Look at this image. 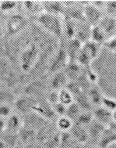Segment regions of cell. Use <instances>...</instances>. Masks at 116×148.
I'll use <instances>...</instances> for the list:
<instances>
[{
    "label": "cell",
    "mask_w": 116,
    "mask_h": 148,
    "mask_svg": "<svg viewBox=\"0 0 116 148\" xmlns=\"http://www.w3.org/2000/svg\"><path fill=\"white\" fill-rule=\"evenodd\" d=\"M36 21L44 30L53 35L60 42L64 40L63 16H56L44 12L36 16Z\"/></svg>",
    "instance_id": "1"
},
{
    "label": "cell",
    "mask_w": 116,
    "mask_h": 148,
    "mask_svg": "<svg viewBox=\"0 0 116 148\" xmlns=\"http://www.w3.org/2000/svg\"><path fill=\"white\" fill-rule=\"evenodd\" d=\"M40 48L37 43L30 42L22 49L20 53V66L22 71L30 72L35 67L40 57Z\"/></svg>",
    "instance_id": "2"
},
{
    "label": "cell",
    "mask_w": 116,
    "mask_h": 148,
    "mask_svg": "<svg viewBox=\"0 0 116 148\" xmlns=\"http://www.w3.org/2000/svg\"><path fill=\"white\" fill-rule=\"evenodd\" d=\"M102 46V45L91 40L84 43L77 57L76 62L84 68L90 67L92 63L99 56Z\"/></svg>",
    "instance_id": "3"
},
{
    "label": "cell",
    "mask_w": 116,
    "mask_h": 148,
    "mask_svg": "<svg viewBox=\"0 0 116 148\" xmlns=\"http://www.w3.org/2000/svg\"><path fill=\"white\" fill-rule=\"evenodd\" d=\"M28 19L24 14H15L9 16L5 22L4 29L9 36H15L21 32L27 26Z\"/></svg>",
    "instance_id": "4"
},
{
    "label": "cell",
    "mask_w": 116,
    "mask_h": 148,
    "mask_svg": "<svg viewBox=\"0 0 116 148\" xmlns=\"http://www.w3.org/2000/svg\"><path fill=\"white\" fill-rule=\"evenodd\" d=\"M69 62V60L67 53L65 50L64 41H62L59 48L58 49V50L53 57L51 64L49 65V69H48L49 74L51 75L55 73L63 71L67 66Z\"/></svg>",
    "instance_id": "5"
},
{
    "label": "cell",
    "mask_w": 116,
    "mask_h": 148,
    "mask_svg": "<svg viewBox=\"0 0 116 148\" xmlns=\"http://www.w3.org/2000/svg\"><path fill=\"white\" fill-rule=\"evenodd\" d=\"M37 98L30 97L27 95H24L22 97H17L14 102L15 108L20 113L23 114L24 115L27 114L34 111L37 103H38Z\"/></svg>",
    "instance_id": "6"
},
{
    "label": "cell",
    "mask_w": 116,
    "mask_h": 148,
    "mask_svg": "<svg viewBox=\"0 0 116 148\" xmlns=\"http://www.w3.org/2000/svg\"><path fill=\"white\" fill-rule=\"evenodd\" d=\"M83 11H84L85 21L91 27L97 25L105 16L104 11L94 6L90 3V1L88 4H86L85 6L83 7Z\"/></svg>",
    "instance_id": "7"
},
{
    "label": "cell",
    "mask_w": 116,
    "mask_h": 148,
    "mask_svg": "<svg viewBox=\"0 0 116 148\" xmlns=\"http://www.w3.org/2000/svg\"><path fill=\"white\" fill-rule=\"evenodd\" d=\"M34 111L42 116L43 118L47 119L49 121H53L55 119H57L59 118L55 112L52 105L47 101L45 98L38 99V103L34 109Z\"/></svg>",
    "instance_id": "8"
},
{
    "label": "cell",
    "mask_w": 116,
    "mask_h": 148,
    "mask_svg": "<svg viewBox=\"0 0 116 148\" xmlns=\"http://www.w3.org/2000/svg\"><path fill=\"white\" fill-rule=\"evenodd\" d=\"M47 89L48 86H46V84L42 80L37 79L27 84L24 87V95L39 99V97H41L45 93H47Z\"/></svg>",
    "instance_id": "9"
},
{
    "label": "cell",
    "mask_w": 116,
    "mask_h": 148,
    "mask_svg": "<svg viewBox=\"0 0 116 148\" xmlns=\"http://www.w3.org/2000/svg\"><path fill=\"white\" fill-rule=\"evenodd\" d=\"M49 121L47 119L43 118L42 116L40 115L35 111H33L27 114H25L24 117L23 118L24 125L31 128L36 131H38V129H40L41 127H43Z\"/></svg>",
    "instance_id": "10"
},
{
    "label": "cell",
    "mask_w": 116,
    "mask_h": 148,
    "mask_svg": "<svg viewBox=\"0 0 116 148\" xmlns=\"http://www.w3.org/2000/svg\"><path fill=\"white\" fill-rule=\"evenodd\" d=\"M65 50L67 53L69 62H76V59L81 50L83 43L76 38L64 41Z\"/></svg>",
    "instance_id": "11"
},
{
    "label": "cell",
    "mask_w": 116,
    "mask_h": 148,
    "mask_svg": "<svg viewBox=\"0 0 116 148\" xmlns=\"http://www.w3.org/2000/svg\"><path fill=\"white\" fill-rule=\"evenodd\" d=\"M116 143V131L108 126L103 132L96 145L99 148H109Z\"/></svg>",
    "instance_id": "12"
},
{
    "label": "cell",
    "mask_w": 116,
    "mask_h": 148,
    "mask_svg": "<svg viewBox=\"0 0 116 148\" xmlns=\"http://www.w3.org/2000/svg\"><path fill=\"white\" fill-rule=\"evenodd\" d=\"M67 76L63 71H59L51 75L49 80V89L51 90L59 91L61 89H65L69 82Z\"/></svg>",
    "instance_id": "13"
},
{
    "label": "cell",
    "mask_w": 116,
    "mask_h": 148,
    "mask_svg": "<svg viewBox=\"0 0 116 148\" xmlns=\"http://www.w3.org/2000/svg\"><path fill=\"white\" fill-rule=\"evenodd\" d=\"M92 112L95 120L100 122L101 124L105 125V126H109L113 122L112 111L106 109L102 106L94 108Z\"/></svg>",
    "instance_id": "14"
},
{
    "label": "cell",
    "mask_w": 116,
    "mask_h": 148,
    "mask_svg": "<svg viewBox=\"0 0 116 148\" xmlns=\"http://www.w3.org/2000/svg\"><path fill=\"white\" fill-rule=\"evenodd\" d=\"M44 12L53 14L56 16H64L65 13V7L62 1H43Z\"/></svg>",
    "instance_id": "15"
},
{
    "label": "cell",
    "mask_w": 116,
    "mask_h": 148,
    "mask_svg": "<svg viewBox=\"0 0 116 148\" xmlns=\"http://www.w3.org/2000/svg\"><path fill=\"white\" fill-rule=\"evenodd\" d=\"M69 132L78 143L86 144L90 141L89 133H88L86 127L73 123Z\"/></svg>",
    "instance_id": "16"
},
{
    "label": "cell",
    "mask_w": 116,
    "mask_h": 148,
    "mask_svg": "<svg viewBox=\"0 0 116 148\" xmlns=\"http://www.w3.org/2000/svg\"><path fill=\"white\" fill-rule=\"evenodd\" d=\"M98 25L101 27V29L105 33L108 38L113 36L116 34V17L105 15ZM108 40V39H107Z\"/></svg>",
    "instance_id": "17"
},
{
    "label": "cell",
    "mask_w": 116,
    "mask_h": 148,
    "mask_svg": "<svg viewBox=\"0 0 116 148\" xmlns=\"http://www.w3.org/2000/svg\"><path fill=\"white\" fill-rule=\"evenodd\" d=\"M59 130L57 129L56 125L51 124L50 121L41 127L37 131V138L36 140L40 143H44L46 140L52 136L55 133H56Z\"/></svg>",
    "instance_id": "18"
},
{
    "label": "cell",
    "mask_w": 116,
    "mask_h": 148,
    "mask_svg": "<svg viewBox=\"0 0 116 148\" xmlns=\"http://www.w3.org/2000/svg\"><path fill=\"white\" fill-rule=\"evenodd\" d=\"M90 30L91 26L86 22H76L75 38L78 39L83 44L88 42L90 40Z\"/></svg>",
    "instance_id": "19"
},
{
    "label": "cell",
    "mask_w": 116,
    "mask_h": 148,
    "mask_svg": "<svg viewBox=\"0 0 116 148\" xmlns=\"http://www.w3.org/2000/svg\"><path fill=\"white\" fill-rule=\"evenodd\" d=\"M63 71L67 76L69 81H76L84 73V68L77 62H69Z\"/></svg>",
    "instance_id": "20"
},
{
    "label": "cell",
    "mask_w": 116,
    "mask_h": 148,
    "mask_svg": "<svg viewBox=\"0 0 116 148\" xmlns=\"http://www.w3.org/2000/svg\"><path fill=\"white\" fill-rule=\"evenodd\" d=\"M107 128L105 125L101 124L100 122L94 119L91 123L86 126L88 133H89L90 140L96 141L97 143L98 140L100 139V136L102 135L105 129Z\"/></svg>",
    "instance_id": "21"
},
{
    "label": "cell",
    "mask_w": 116,
    "mask_h": 148,
    "mask_svg": "<svg viewBox=\"0 0 116 148\" xmlns=\"http://www.w3.org/2000/svg\"><path fill=\"white\" fill-rule=\"evenodd\" d=\"M17 134L19 136L20 142H21L24 145L36 141L37 131L29 127L23 125L21 129L18 131Z\"/></svg>",
    "instance_id": "22"
},
{
    "label": "cell",
    "mask_w": 116,
    "mask_h": 148,
    "mask_svg": "<svg viewBox=\"0 0 116 148\" xmlns=\"http://www.w3.org/2000/svg\"><path fill=\"white\" fill-rule=\"evenodd\" d=\"M86 94L89 97L90 101L92 103V105L94 106V108H97V107L101 106L102 99L105 95L103 94L101 89L97 85H93L87 90Z\"/></svg>",
    "instance_id": "23"
},
{
    "label": "cell",
    "mask_w": 116,
    "mask_h": 148,
    "mask_svg": "<svg viewBox=\"0 0 116 148\" xmlns=\"http://www.w3.org/2000/svg\"><path fill=\"white\" fill-rule=\"evenodd\" d=\"M22 7L25 12L30 14L38 16L39 14L44 13L42 2L37 1H24L22 3Z\"/></svg>",
    "instance_id": "24"
},
{
    "label": "cell",
    "mask_w": 116,
    "mask_h": 148,
    "mask_svg": "<svg viewBox=\"0 0 116 148\" xmlns=\"http://www.w3.org/2000/svg\"><path fill=\"white\" fill-rule=\"evenodd\" d=\"M5 121H6V131L9 132H18V131L24 125L23 119L14 114H12L8 119H5Z\"/></svg>",
    "instance_id": "25"
},
{
    "label": "cell",
    "mask_w": 116,
    "mask_h": 148,
    "mask_svg": "<svg viewBox=\"0 0 116 148\" xmlns=\"http://www.w3.org/2000/svg\"><path fill=\"white\" fill-rule=\"evenodd\" d=\"M74 101L78 104L82 110L84 111H93L94 106L90 101V99L86 92H82L81 93L74 97Z\"/></svg>",
    "instance_id": "26"
},
{
    "label": "cell",
    "mask_w": 116,
    "mask_h": 148,
    "mask_svg": "<svg viewBox=\"0 0 116 148\" xmlns=\"http://www.w3.org/2000/svg\"><path fill=\"white\" fill-rule=\"evenodd\" d=\"M107 39H108L107 35H105V33L104 32V31L101 29V27L98 24L91 27L90 40L103 46L104 43L107 41Z\"/></svg>",
    "instance_id": "27"
},
{
    "label": "cell",
    "mask_w": 116,
    "mask_h": 148,
    "mask_svg": "<svg viewBox=\"0 0 116 148\" xmlns=\"http://www.w3.org/2000/svg\"><path fill=\"white\" fill-rule=\"evenodd\" d=\"M78 143L74 139L69 131L60 132V147L59 148H72Z\"/></svg>",
    "instance_id": "28"
},
{
    "label": "cell",
    "mask_w": 116,
    "mask_h": 148,
    "mask_svg": "<svg viewBox=\"0 0 116 148\" xmlns=\"http://www.w3.org/2000/svg\"><path fill=\"white\" fill-rule=\"evenodd\" d=\"M0 139L3 140L6 143V145L10 148H14L15 147H16L20 142L19 136H18L17 132H9L6 130L3 133V136L0 137Z\"/></svg>",
    "instance_id": "29"
},
{
    "label": "cell",
    "mask_w": 116,
    "mask_h": 148,
    "mask_svg": "<svg viewBox=\"0 0 116 148\" xmlns=\"http://www.w3.org/2000/svg\"><path fill=\"white\" fill-rule=\"evenodd\" d=\"M73 123L74 122L73 121H71L70 119L67 118L65 115L59 117L56 119V121H55L57 129L61 132L69 131L72 126H73Z\"/></svg>",
    "instance_id": "30"
},
{
    "label": "cell",
    "mask_w": 116,
    "mask_h": 148,
    "mask_svg": "<svg viewBox=\"0 0 116 148\" xmlns=\"http://www.w3.org/2000/svg\"><path fill=\"white\" fill-rule=\"evenodd\" d=\"M82 111H83V110H82V109L80 108V107L74 101L73 103H71L70 105L67 106L65 116L70 119L71 121H73V122H75Z\"/></svg>",
    "instance_id": "31"
},
{
    "label": "cell",
    "mask_w": 116,
    "mask_h": 148,
    "mask_svg": "<svg viewBox=\"0 0 116 148\" xmlns=\"http://www.w3.org/2000/svg\"><path fill=\"white\" fill-rule=\"evenodd\" d=\"M94 119V114H93L92 111H84L83 110L74 123L86 127L91 123Z\"/></svg>",
    "instance_id": "32"
},
{
    "label": "cell",
    "mask_w": 116,
    "mask_h": 148,
    "mask_svg": "<svg viewBox=\"0 0 116 148\" xmlns=\"http://www.w3.org/2000/svg\"><path fill=\"white\" fill-rule=\"evenodd\" d=\"M59 102L65 106L70 105L74 102V97L66 88L59 91Z\"/></svg>",
    "instance_id": "33"
},
{
    "label": "cell",
    "mask_w": 116,
    "mask_h": 148,
    "mask_svg": "<svg viewBox=\"0 0 116 148\" xmlns=\"http://www.w3.org/2000/svg\"><path fill=\"white\" fill-rule=\"evenodd\" d=\"M17 8V2L15 1H2L0 2V11L6 14H15L14 11Z\"/></svg>",
    "instance_id": "34"
},
{
    "label": "cell",
    "mask_w": 116,
    "mask_h": 148,
    "mask_svg": "<svg viewBox=\"0 0 116 148\" xmlns=\"http://www.w3.org/2000/svg\"><path fill=\"white\" fill-rule=\"evenodd\" d=\"M45 148H59L60 147V132L58 131L52 136L42 143Z\"/></svg>",
    "instance_id": "35"
},
{
    "label": "cell",
    "mask_w": 116,
    "mask_h": 148,
    "mask_svg": "<svg viewBox=\"0 0 116 148\" xmlns=\"http://www.w3.org/2000/svg\"><path fill=\"white\" fill-rule=\"evenodd\" d=\"M16 97L9 91L0 89V103L9 104V103L15 102Z\"/></svg>",
    "instance_id": "36"
},
{
    "label": "cell",
    "mask_w": 116,
    "mask_h": 148,
    "mask_svg": "<svg viewBox=\"0 0 116 148\" xmlns=\"http://www.w3.org/2000/svg\"><path fill=\"white\" fill-rule=\"evenodd\" d=\"M65 88L70 92V93L73 95V97H76L77 95L81 93L82 92H84L76 81L69 82Z\"/></svg>",
    "instance_id": "37"
},
{
    "label": "cell",
    "mask_w": 116,
    "mask_h": 148,
    "mask_svg": "<svg viewBox=\"0 0 116 148\" xmlns=\"http://www.w3.org/2000/svg\"><path fill=\"white\" fill-rule=\"evenodd\" d=\"M84 73L86 75L87 80L91 85H96L98 81V75L97 73L94 71L90 67H87V68H84Z\"/></svg>",
    "instance_id": "38"
},
{
    "label": "cell",
    "mask_w": 116,
    "mask_h": 148,
    "mask_svg": "<svg viewBox=\"0 0 116 148\" xmlns=\"http://www.w3.org/2000/svg\"><path fill=\"white\" fill-rule=\"evenodd\" d=\"M101 106L113 112L116 109V100L114 98L104 96L101 102Z\"/></svg>",
    "instance_id": "39"
},
{
    "label": "cell",
    "mask_w": 116,
    "mask_h": 148,
    "mask_svg": "<svg viewBox=\"0 0 116 148\" xmlns=\"http://www.w3.org/2000/svg\"><path fill=\"white\" fill-rule=\"evenodd\" d=\"M107 15L111 16H116V1L111 0V1H106L105 10Z\"/></svg>",
    "instance_id": "40"
},
{
    "label": "cell",
    "mask_w": 116,
    "mask_h": 148,
    "mask_svg": "<svg viewBox=\"0 0 116 148\" xmlns=\"http://www.w3.org/2000/svg\"><path fill=\"white\" fill-rule=\"evenodd\" d=\"M45 99L51 105L56 103L59 102V91L50 89L49 92H47Z\"/></svg>",
    "instance_id": "41"
},
{
    "label": "cell",
    "mask_w": 116,
    "mask_h": 148,
    "mask_svg": "<svg viewBox=\"0 0 116 148\" xmlns=\"http://www.w3.org/2000/svg\"><path fill=\"white\" fill-rule=\"evenodd\" d=\"M12 114V109L9 104L0 103V119H6Z\"/></svg>",
    "instance_id": "42"
},
{
    "label": "cell",
    "mask_w": 116,
    "mask_h": 148,
    "mask_svg": "<svg viewBox=\"0 0 116 148\" xmlns=\"http://www.w3.org/2000/svg\"><path fill=\"white\" fill-rule=\"evenodd\" d=\"M103 46L109 51L116 52V34L108 38V40L104 43Z\"/></svg>",
    "instance_id": "43"
},
{
    "label": "cell",
    "mask_w": 116,
    "mask_h": 148,
    "mask_svg": "<svg viewBox=\"0 0 116 148\" xmlns=\"http://www.w3.org/2000/svg\"><path fill=\"white\" fill-rule=\"evenodd\" d=\"M53 109H54L55 112L57 114L58 117H61V116H65L66 113V109H67V106L62 104L60 102H58L52 105Z\"/></svg>",
    "instance_id": "44"
},
{
    "label": "cell",
    "mask_w": 116,
    "mask_h": 148,
    "mask_svg": "<svg viewBox=\"0 0 116 148\" xmlns=\"http://www.w3.org/2000/svg\"><path fill=\"white\" fill-rule=\"evenodd\" d=\"M90 3H91L94 6H95L96 8L99 9L100 10L105 11V10L106 1H100V0H97V1H90Z\"/></svg>",
    "instance_id": "45"
},
{
    "label": "cell",
    "mask_w": 116,
    "mask_h": 148,
    "mask_svg": "<svg viewBox=\"0 0 116 148\" xmlns=\"http://www.w3.org/2000/svg\"><path fill=\"white\" fill-rule=\"evenodd\" d=\"M23 148H45L42 143H39L37 140L34 141V142H32V143H27V144H25L24 145V147Z\"/></svg>",
    "instance_id": "46"
},
{
    "label": "cell",
    "mask_w": 116,
    "mask_h": 148,
    "mask_svg": "<svg viewBox=\"0 0 116 148\" xmlns=\"http://www.w3.org/2000/svg\"><path fill=\"white\" fill-rule=\"evenodd\" d=\"M6 130V121L4 119H0V137Z\"/></svg>",
    "instance_id": "47"
},
{
    "label": "cell",
    "mask_w": 116,
    "mask_h": 148,
    "mask_svg": "<svg viewBox=\"0 0 116 148\" xmlns=\"http://www.w3.org/2000/svg\"><path fill=\"white\" fill-rule=\"evenodd\" d=\"M4 33H5V31H4V28H3V25L0 21V42L2 41L3 38L4 37Z\"/></svg>",
    "instance_id": "48"
},
{
    "label": "cell",
    "mask_w": 116,
    "mask_h": 148,
    "mask_svg": "<svg viewBox=\"0 0 116 148\" xmlns=\"http://www.w3.org/2000/svg\"><path fill=\"white\" fill-rule=\"evenodd\" d=\"M0 148H10V147H9L8 146L6 145V143H5L3 140H1V139H0Z\"/></svg>",
    "instance_id": "49"
},
{
    "label": "cell",
    "mask_w": 116,
    "mask_h": 148,
    "mask_svg": "<svg viewBox=\"0 0 116 148\" xmlns=\"http://www.w3.org/2000/svg\"><path fill=\"white\" fill-rule=\"evenodd\" d=\"M72 148H86L85 144H81V143H76V145H74Z\"/></svg>",
    "instance_id": "50"
},
{
    "label": "cell",
    "mask_w": 116,
    "mask_h": 148,
    "mask_svg": "<svg viewBox=\"0 0 116 148\" xmlns=\"http://www.w3.org/2000/svg\"><path fill=\"white\" fill-rule=\"evenodd\" d=\"M112 118H113V122L116 123V109L112 112Z\"/></svg>",
    "instance_id": "51"
},
{
    "label": "cell",
    "mask_w": 116,
    "mask_h": 148,
    "mask_svg": "<svg viewBox=\"0 0 116 148\" xmlns=\"http://www.w3.org/2000/svg\"><path fill=\"white\" fill-rule=\"evenodd\" d=\"M88 148H99V147H98L97 145H94V146H90V147H89Z\"/></svg>",
    "instance_id": "52"
},
{
    "label": "cell",
    "mask_w": 116,
    "mask_h": 148,
    "mask_svg": "<svg viewBox=\"0 0 116 148\" xmlns=\"http://www.w3.org/2000/svg\"><path fill=\"white\" fill-rule=\"evenodd\" d=\"M115 17H116V16H115Z\"/></svg>",
    "instance_id": "53"
}]
</instances>
